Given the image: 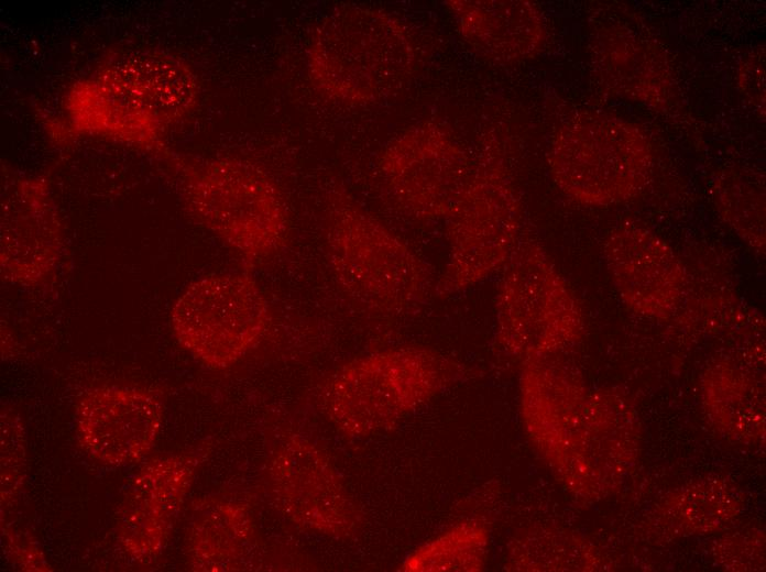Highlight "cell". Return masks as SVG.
Listing matches in <instances>:
<instances>
[{
    "instance_id": "17",
    "label": "cell",
    "mask_w": 766,
    "mask_h": 572,
    "mask_svg": "<svg viewBox=\"0 0 766 572\" xmlns=\"http://www.w3.org/2000/svg\"><path fill=\"white\" fill-rule=\"evenodd\" d=\"M255 553V526L247 505L221 498L196 502L187 532L192 570H251Z\"/></svg>"
},
{
    "instance_id": "12",
    "label": "cell",
    "mask_w": 766,
    "mask_h": 572,
    "mask_svg": "<svg viewBox=\"0 0 766 572\" xmlns=\"http://www.w3.org/2000/svg\"><path fill=\"white\" fill-rule=\"evenodd\" d=\"M1 194V277L39 286L56 270L62 224L48 186L41 177L6 176Z\"/></svg>"
},
{
    "instance_id": "15",
    "label": "cell",
    "mask_w": 766,
    "mask_h": 572,
    "mask_svg": "<svg viewBox=\"0 0 766 572\" xmlns=\"http://www.w3.org/2000/svg\"><path fill=\"white\" fill-rule=\"evenodd\" d=\"M611 279L634 311L666 317L680 301L686 273L671 248L654 232L633 224L613 230L604 243Z\"/></svg>"
},
{
    "instance_id": "10",
    "label": "cell",
    "mask_w": 766,
    "mask_h": 572,
    "mask_svg": "<svg viewBox=\"0 0 766 572\" xmlns=\"http://www.w3.org/2000/svg\"><path fill=\"white\" fill-rule=\"evenodd\" d=\"M379 167L397 206L414 219L428 221L449 216L467 186L472 165L444 128L423 122L386 145Z\"/></svg>"
},
{
    "instance_id": "11",
    "label": "cell",
    "mask_w": 766,
    "mask_h": 572,
    "mask_svg": "<svg viewBox=\"0 0 766 572\" xmlns=\"http://www.w3.org/2000/svg\"><path fill=\"white\" fill-rule=\"evenodd\" d=\"M269 487L289 521L330 537L350 536L359 513L326 454L299 436L284 440L269 462Z\"/></svg>"
},
{
    "instance_id": "5",
    "label": "cell",
    "mask_w": 766,
    "mask_h": 572,
    "mask_svg": "<svg viewBox=\"0 0 766 572\" xmlns=\"http://www.w3.org/2000/svg\"><path fill=\"white\" fill-rule=\"evenodd\" d=\"M453 365L422 348H396L349 362L324 383L319 404L343 433L386 429L450 382Z\"/></svg>"
},
{
    "instance_id": "16",
    "label": "cell",
    "mask_w": 766,
    "mask_h": 572,
    "mask_svg": "<svg viewBox=\"0 0 766 572\" xmlns=\"http://www.w3.org/2000/svg\"><path fill=\"white\" fill-rule=\"evenodd\" d=\"M460 34L481 55L501 63L533 56L545 36L534 4L523 0H451L446 2Z\"/></svg>"
},
{
    "instance_id": "9",
    "label": "cell",
    "mask_w": 766,
    "mask_h": 572,
    "mask_svg": "<svg viewBox=\"0 0 766 572\" xmlns=\"http://www.w3.org/2000/svg\"><path fill=\"white\" fill-rule=\"evenodd\" d=\"M178 343L206 366L222 370L262 338L271 310L265 294L244 273L212 274L190 283L171 309Z\"/></svg>"
},
{
    "instance_id": "7",
    "label": "cell",
    "mask_w": 766,
    "mask_h": 572,
    "mask_svg": "<svg viewBox=\"0 0 766 572\" xmlns=\"http://www.w3.org/2000/svg\"><path fill=\"white\" fill-rule=\"evenodd\" d=\"M548 164L554 182L568 197L609 206L644 189L652 152L634 124L608 114H582L558 130Z\"/></svg>"
},
{
    "instance_id": "4",
    "label": "cell",
    "mask_w": 766,
    "mask_h": 572,
    "mask_svg": "<svg viewBox=\"0 0 766 572\" xmlns=\"http://www.w3.org/2000/svg\"><path fill=\"white\" fill-rule=\"evenodd\" d=\"M186 208L247 262L275 254L288 232V213L276 183L239 158L176 163Z\"/></svg>"
},
{
    "instance_id": "1",
    "label": "cell",
    "mask_w": 766,
    "mask_h": 572,
    "mask_svg": "<svg viewBox=\"0 0 766 572\" xmlns=\"http://www.w3.org/2000/svg\"><path fill=\"white\" fill-rule=\"evenodd\" d=\"M197 97V79L183 59L138 51L112 55L92 79L77 84L68 108L79 130L149 147L193 109Z\"/></svg>"
},
{
    "instance_id": "18",
    "label": "cell",
    "mask_w": 766,
    "mask_h": 572,
    "mask_svg": "<svg viewBox=\"0 0 766 572\" xmlns=\"http://www.w3.org/2000/svg\"><path fill=\"white\" fill-rule=\"evenodd\" d=\"M0 440V495L3 510L15 504L26 476L25 430L15 411L2 409Z\"/></svg>"
},
{
    "instance_id": "14",
    "label": "cell",
    "mask_w": 766,
    "mask_h": 572,
    "mask_svg": "<svg viewBox=\"0 0 766 572\" xmlns=\"http://www.w3.org/2000/svg\"><path fill=\"white\" fill-rule=\"evenodd\" d=\"M205 451L157 458L134 476L119 507L117 537L139 563L164 549Z\"/></svg>"
},
{
    "instance_id": "19",
    "label": "cell",
    "mask_w": 766,
    "mask_h": 572,
    "mask_svg": "<svg viewBox=\"0 0 766 572\" xmlns=\"http://www.w3.org/2000/svg\"><path fill=\"white\" fill-rule=\"evenodd\" d=\"M7 551L10 558L24 571H51L37 543L29 535L4 530Z\"/></svg>"
},
{
    "instance_id": "3",
    "label": "cell",
    "mask_w": 766,
    "mask_h": 572,
    "mask_svg": "<svg viewBox=\"0 0 766 572\" xmlns=\"http://www.w3.org/2000/svg\"><path fill=\"white\" fill-rule=\"evenodd\" d=\"M415 65V51L403 24L390 13L364 6L332 9L316 25L307 50V69L326 97L372 103L400 91Z\"/></svg>"
},
{
    "instance_id": "13",
    "label": "cell",
    "mask_w": 766,
    "mask_h": 572,
    "mask_svg": "<svg viewBox=\"0 0 766 572\" xmlns=\"http://www.w3.org/2000/svg\"><path fill=\"white\" fill-rule=\"evenodd\" d=\"M164 406L141 387L102 385L87 389L76 409L77 438L94 459L113 466L134 463L154 446Z\"/></svg>"
},
{
    "instance_id": "6",
    "label": "cell",
    "mask_w": 766,
    "mask_h": 572,
    "mask_svg": "<svg viewBox=\"0 0 766 572\" xmlns=\"http://www.w3.org/2000/svg\"><path fill=\"white\" fill-rule=\"evenodd\" d=\"M446 220L450 252L435 288L439 298L502 268L521 237L519 200L496 147L481 152Z\"/></svg>"
},
{
    "instance_id": "8",
    "label": "cell",
    "mask_w": 766,
    "mask_h": 572,
    "mask_svg": "<svg viewBox=\"0 0 766 572\" xmlns=\"http://www.w3.org/2000/svg\"><path fill=\"white\" fill-rule=\"evenodd\" d=\"M497 340L525 361L577 341L583 318L576 296L541 245L521 235L496 295Z\"/></svg>"
},
{
    "instance_id": "2",
    "label": "cell",
    "mask_w": 766,
    "mask_h": 572,
    "mask_svg": "<svg viewBox=\"0 0 766 572\" xmlns=\"http://www.w3.org/2000/svg\"><path fill=\"white\" fill-rule=\"evenodd\" d=\"M325 239L332 277L359 307L398 316L435 295L433 267L340 186L327 197Z\"/></svg>"
}]
</instances>
